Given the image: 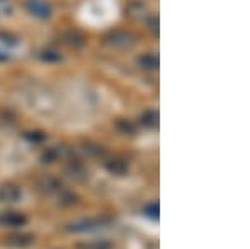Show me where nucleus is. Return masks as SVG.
I'll list each match as a JSON object with an SVG mask.
<instances>
[{"instance_id": "nucleus-1", "label": "nucleus", "mask_w": 250, "mask_h": 249, "mask_svg": "<svg viewBox=\"0 0 250 249\" xmlns=\"http://www.w3.org/2000/svg\"><path fill=\"white\" fill-rule=\"evenodd\" d=\"M120 15H122L120 0H83L75 17L87 29L105 30L119 22Z\"/></svg>"}, {"instance_id": "nucleus-2", "label": "nucleus", "mask_w": 250, "mask_h": 249, "mask_svg": "<svg viewBox=\"0 0 250 249\" xmlns=\"http://www.w3.org/2000/svg\"><path fill=\"white\" fill-rule=\"evenodd\" d=\"M104 224H105V221L102 219H83V221H77V223H72L68 226V231H74V232L95 231L99 227H102Z\"/></svg>"}, {"instance_id": "nucleus-3", "label": "nucleus", "mask_w": 250, "mask_h": 249, "mask_svg": "<svg viewBox=\"0 0 250 249\" xmlns=\"http://www.w3.org/2000/svg\"><path fill=\"white\" fill-rule=\"evenodd\" d=\"M0 224L7 227H20L27 224V218L20 212H3L0 214Z\"/></svg>"}, {"instance_id": "nucleus-4", "label": "nucleus", "mask_w": 250, "mask_h": 249, "mask_svg": "<svg viewBox=\"0 0 250 249\" xmlns=\"http://www.w3.org/2000/svg\"><path fill=\"white\" fill-rule=\"evenodd\" d=\"M19 192L17 191H14V192H10V191H7V189H3L2 192H0V203H14L15 199L19 198Z\"/></svg>"}, {"instance_id": "nucleus-5", "label": "nucleus", "mask_w": 250, "mask_h": 249, "mask_svg": "<svg viewBox=\"0 0 250 249\" xmlns=\"http://www.w3.org/2000/svg\"><path fill=\"white\" fill-rule=\"evenodd\" d=\"M80 249H112V248L105 241H94V243H88L85 246H80Z\"/></svg>"}, {"instance_id": "nucleus-6", "label": "nucleus", "mask_w": 250, "mask_h": 249, "mask_svg": "<svg viewBox=\"0 0 250 249\" xmlns=\"http://www.w3.org/2000/svg\"><path fill=\"white\" fill-rule=\"evenodd\" d=\"M10 241H17V243H12L10 246H29L32 243L30 236H19V238H12Z\"/></svg>"}]
</instances>
